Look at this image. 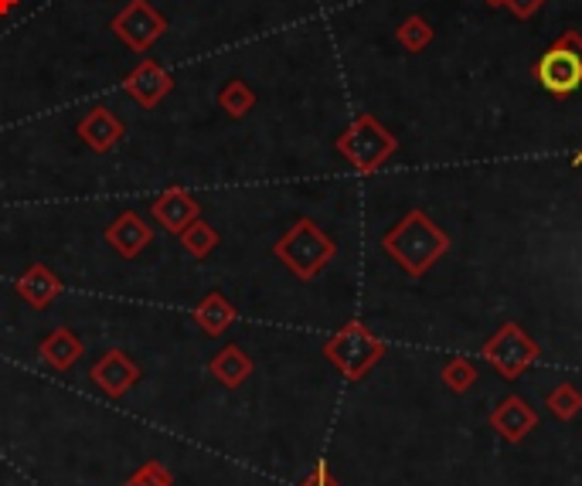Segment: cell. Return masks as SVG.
Wrapping results in <instances>:
<instances>
[{"instance_id": "1", "label": "cell", "mask_w": 582, "mask_h": 486, "mask_svg": "<svg viewBox=\"0 0 582 486\" xmlns=\"http://www.w3.org/2000/svg\"><path fill=\"white\" fill-rule=\"evenodd\" d=\"M382 252L406 276L419 279V276H426L436 266V262H440L450 252V239H447V232L426 211H409L406 218H398L395 229L385 232Z\"/></svg>"}, {"instance_id": "2", "label": "cell", "mask_w": 582, "mask_h": 486, "mask_svg": "<svg viewBox=\"0 0 582 486\" xmlns=\"http://www.w3.org/2000/svg\"><path fill=\"white\" fill-rule=\"evenodd\" d=\"M344 164L358 174H375L398 154V136L372 112L354 117L334 140Z\"/></svg>"}, {"instance_id": "3", "label": "cell", "mask_w": 582, "mask_h": 486, "mask_svg": "<svg viewBox=\"0 0 582 486\" xmlns=\"http://www.w3.org/2000/svg\"><path fill=\"white\" fill-rule=\"evenodd\" d=\"M334 252H338L334 239L327 235L314 218H297L273 245V255L304 283L320 276L327 262L334 258Z\"/></svg>"}, {"instance_id": "4", "label": "cell", "mask_w": 582, "mask_h": 486, "mask_svg": "<svg viewBox=\"0 0 582 486\" xmlns=\"http://www.w3.org/2000/svg\"><path fill=\"white\" fill-rule=\"evenodd\" d=\"M535 82L556 96V99H569L572 92L582 89V34L579 31H562L556 42L545 48L535 65Z\"/></svg>"}, {"instance_id": "5", "label": "cell", "mask_w": 582, "mask_h": 486, "mask_svg": "<svg viewBox=\"0 0 582 486\" xmlns=\"http://www.w3.org/2000/svg\"><path fill=\"white\" fill-rule=\"evenodd\" d=\"M323 357L331 361L348 382H361L385 357V344L361 320H351L323 344Z\"/></svg>"}, {"instance_id": "6", "label": "cell", "mask_w": 582, "mask_h": 486, "mask_svg": "<svg viewBox=\"0 0 582 486\" xmlns=\"http://www.w3.org/2000/svg\"><path fill=\"white\" fill-rule=\"evenodd\" d=\"M481 354H484V361L501 374L504 382H518L521 374L541 357V347L531 341V336L518 323H504V327H497L487 336Z\"/></svg>"}, {"instance_id": "7", "label": "cell", "mask_w": 582, "mask_h": 486, "mask_svg": "<svg viewBox=\"0 0 582 486\" xmlns=\"http://www.w3.org/2000/svg\"><path fill=\"white\" fill-rule=\"evenodd\" d=\"M113 34L120 37V42L143 55V52H151L157 37H164L167 31V18L151 4V0H127V8L113 18Z\"/></svg>"}, {"instance_id": "8", "label": "cell", "mask_w": 582, "mask_h": 486, "mask_svg": "<svg viewBox=\"0 0 582 486\" xmlns=\"http://www.w3.org/2000/svg\"><path fill=\"white\" fill-rule=\"evenodd\" d=\"M127 96L140 106V109H157L171 92H174V75L154 62V58H143L123 82Z\"/></svg>"}, {"instance_id": "9", "label": "cell", "mask_w": 582, "mask_h": 486, "mask_svg": "<svg viewBox=\"0 0 582 486\" xmlns=\"http://www.w3.org/2000/svg\"><path fill=\"white\" fill-rule=\"evenodd\" d=\"M89 378L99 385V391H106L109 398H123L136 382H140V364L127 354V351H106L92 367Z\"/></svg>"}, {"instance_id": "10", "label": "cell", "mask_w": 582, "mask_h": 486, "mask_svg": "<svg viewBox=\"0 0 582 486\" xmlns=\"http://www.w3.org/2000/svg\"><path fill=\"white\" fill-rule=\"evenodd\" d=\"M79 140L96 150V154H109V150H117L127 136V123L117 117L113 109H106V106H92L86 117L79 120L76 126Z\"/></svg>"}, {"instance_id": "11", "label": "cell", "mask_w": 582, "mask_h": 486, "mask_svg": "<svg viewBox=\"0 0 582 486\" xmlns=\"http://www.w3.org/2000/svg\"><path fill=\"white\" fill-rule=\"evenodd\" d=\"M151 218L161 224L164 232L180 235L191 221L201 218V205L185 191V187H167L164 195L154 198V205H151Z\"/></svg>"}, {"instance_id": "12", "label": "cell", "mask_w": 582, "mask_h": 486, "mask_svg": "<svg viewBox=\"0 0 582 486\" xmlns=\"http://www.w3.org/2000/svg\"><path fill=\"white\" fill-rule=\"evenodd\" d=\"M102 235H106L109 248H113L117 255H123V258H136L143 248L154 242V229L147 224V218H140L136 211L117 214L113 221L106 224Z\"/></svg>"}, {"instance_id": "13", "label": "cell", "mask_w": 582, "mask_h": 486, "mask_svg": "<svg viewBox=\"0 0 582 486\" xmlns=\"http://www.w3.org/2000/svg\"><path fill=\"white\" fill-rule=\"evenodd\" d=\"M491 429L504 439V442H521L525 435H531V429L538 426L535 408L518 398V395H507L504 401H497V408H491L487 416Z\"/></svg>"}, {"instance_id": "14", "label": "cell", "mask_w": 582, "mask_h": 486, "mask_svg": "<svg viewBox=\"0 0 582 486\" xmlns=\"http://www.w3.org/2000/svg\"><path fill=\"white\" fill-rule=\"evenodd\" d=\"M14 289L31 310H48L62 292V279L45 266V262H31V266L18 276Z\"/></svg>"}, {"instance_id": "15", "label": "cell", "mask_w": 582, "mask_h": 486, "mask_svg": "<svg viewBox=\"0 0 582 486\" xmlns=\"http://www.w3.org/2000/svg\"><path fill=\"white\" fill-rule=\"evenodd\" d=\"M208 374L226 388H242L252 378V357L239 344H226L208 361Z\"/></svg>"}, {"instance_id": "16", "label": "cell", "mask_w": 582, "mask_h": 486, "mask_svg": "<svg viewBox=\"0 0 582 486\" xmlns=\"http://www.w3.org/2000/svg\"><path fill=\"white\" fill-rule=\"evenodd\" d=\"M39 354H42V361L48 364V367H55V371H68L72 364H76L83 354H86V347H83V341L76 333H72L68 327H55L45 341L39 344Z\"/></svg>"}, {"instance_id": "17", "label": "cell", "mask_w": 582, "mask_h": 486, "mask_svg": "<svg viewBox=\"0 0 582 486\" xmlns=\"http://www.w3.org/2000/svg\"><path fill=\"white\" fill-rule=\"evenodd\" d=\"M195 323L208 333V336H222L235 320H239V310L232 307V299H226L222 292H208L201 303L195 307Z\"/></svg>"}, {"instance_id": "18", "label": "cell", "mask_w": 582, "mask_h": 486, "mask_svg": "<svg viewBox=\"0 0 582 486\" xmlns=\"http://www.w3.org/2000/svg\"><path fill=\"white\" fill-rule=\"evenodd\" d=\"M395 42H398V48H403V52L419 55V52H426L436 42V27L422 14H409L403 24L395 27Z\"/></svg>"}, {"instance_id": "19", "label": "cell", "mask_w": 582, "mask_h": 486, "mask_svg": "<svg viewBox=\"0 0 582 486\" xmlns=\"http://www.w3.org/2000/svg\"><path fill=\"white\" fill-rule=\"evenodd\" d=\"M218 106H222L232 120H245L252 109H256V92L249 89V82L242 79H229L222 89H218Z\"/></svg>"}, {"instance_id": "20", "label": "cell", "mask_w": 582, "mask_h": 486, "mask_svg": "<svg viewBox=\"0 0 582 486\" xmlns=\"http://www.w3.org/2000/svg\"><path fill=\"white\" fill-rule=\"evenodd\" d=\"M177 239H180V248H185V252H188L191 258H198V262H201V258H208V255L218 248V232L211 229V224H208L205 218L191 221L188 229L180 232Z\"/></svg>"}, {"instance_id": "21", "label": "cell", "mask_w": 582, "mask_h": 486, "mask_svg": "<svg viewBox=\"0 0 582 486\" xmlns=\"http://www.w3.org/2000/svg\"><path fill=\"white\" fill-rule=\"evenodd\" d=\"M545 405H549V411H552L559 422H569V419H575L579 411H582V391L575 385H559V388L549 391Z\"/></svg>"}, {"instance_id": "22", "label": "cell", "mask_w": 582, "mask_h": 486, "mask_svg": "<svg viewBox=\"0 0 582 486\" xmlns=\"http://www.w3.org/2000/svg\"><path fill=\"white\" fill-rule=\"evenodd\" d=\"M443 385L453 391V395H463L477 385V367L470 357H453L447 367H443Z\"/></svg>"}, {"instance_id": "23", "label": "cell", "mask_w": 582, "mask_h": 486, "mask_svg": "<svg viewBox=\"0 0 582 486\" xmlns=\"http://www.w3.org/2000/svg\"><path fill=\"white\" fill-rule=\"evenodd\" d=\"M123 486H174V479L164 470V463L151 460V463H143V470H136Z\"/></svg>"}, {"instance_id": "24", "label": "cell", "mask_w": 582, "mask_h": 486, "mask_svg": "<svg viewBox=\"0 0 582 486\" xmlns=\"http://www.w3.org/2000/svg\"><path fill=\"white\" fill-rule=\"evenodd\" d=\"M545 4H549V0H504V8L512 11L518 21H531Z\"/></svg>"}, {"instance_id": "25", "label": "cell", "mask_w": 582, "mask_h": 486, "mask_svg": "<svg viewBox=\"0 0 582 486\" xmlns=\"http://www.w3.org/2000/svg\"><path fill=\"white\" fill-rule=\"evenodd\" d=\"M300 486H341V483L331 476V470H327V466H317V470H314V473H310Z\"/></svg>"}, {"instance_id": "26", "label": "cell", "mask_w": 582, "mask_h": 486, "mask_svg": "<svg viewBox=\"0 0 582 486\" xmlns=\"http://www.w3.org/2000/svg\"><path fill=\"white\" fill-rule=\"evenodd\" d=\"M18 4H21V0H0V18H8Z\"/></svg>"}, {"instance_id": "27", "label": "cell", "mask_w": 582, "mask_h": 486, "mask_svg": "<svg viewBox=\"0 0 582 486\" xmlns=\"http://www.w3.org/2000/svg\"><path fill=\"white\" fill-rule=\"evenodd\" d=\"M569 167H582V146L572 154V161H569Z\"/></svg>"}, {"instance_id": "28", "label": "cell", "mask_w": 582, "mask_h": 486, "mask_svg": "<svg viewBox=\"0 0 582 486\" xmlns=\"http://www.w3.org/2000/svg\"><path fill=\"white\" fill-rule=\"evenodd\" d=\"M487 8H504V0H484Z\"/></svg>"}]
</instances>
